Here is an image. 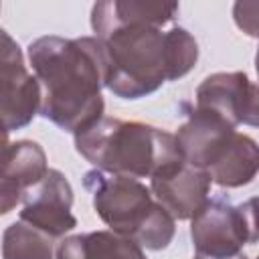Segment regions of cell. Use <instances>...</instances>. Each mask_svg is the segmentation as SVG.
<instances>
[{"label":"cell","instance_id":"1","mask_svg":"<svg viewBox=\"0 0 259 259\" xmlns=\"http://www.w3.org/2000/svg\"><path fill=\"white\" fill-rule=\"evenodd\" d=\"M28 63L40 85V117L69 134L103 117L107 57L99 38L38 36L28 45Z\"/></svg>","mask_w":259,"mask_h":259},{"label":"cell","instance_id":"2","mask_svg":"<svg viewBox=\"0 0 259 259\" xmlns=\"http://www.w3.org/2000/svg\"><path fill=\"white\" fill-rule=\"evenodd\" d=\"M99 40L107 57L105 89L119 99H142L182 79L200 53L196 38L182 26H125Z\"/></svg>","mask_w":259,"mask_h":259},{"label":"cell","instance_id":"3","mask_svg":"<svg viewBox=\"0 0 259 259\" xmlns=\"http://www.w3.org/2000/svg\"><path fill=\"white\" fill-rule=\"evenodd\" d=\"M73 138L77 154L109 174L154 178L184 162L174 134L144 121L103 115Z\"/></svg>","mask_w":259,"mask_h":259},{"label":"cell","instance_id":"4","mask_svg":"<svg viewBox=\"0 0 259 259\" xmlns=\"http://www.w3.org/2000/svg\"><path fill=\"white\" fill-rule=\"evenodd\" d=\"M255 198L233 204L225 196H210L190 219V239L196 255L229 257L243 251V245L257 243Z\"/></svg>","mask_w":259,"mask_h":259},{"label":"cell","instance_id":"5","mask_svg":"<svg viewBox=\"0 0 259 259\" xmlns=\"http://www.w3.org/2000/svg\"><path fill=\"white\" fill-rule=\"evenodd\" d=\"M83 186L91 194V204L97 217L109 231L132 241L156 204L150 188L138 178L93 168L83 174Z\"/></svg>","mask_w":259,"mask_h":259},{"label":"cell","instance_id":"6","mask_svg":"<svg viewBox=\"0 0 259 259\" xmlns=\"http://www.w3.org/2000/svg\"><path fill=\"white\" fill-rule=\"evenodd\" d=\"M40 107V85L28 71L20 45L0 28V121L12 132L26 127Z\"/></svg>","mask_w":259,"mask_h":259},{"label":"cell","instance_id":"7","mask_svg":"<svg viewBox=\"0 0 259 259\" xmlns=\"http://www.w3.org/2000/svg\"><path fill=\"white\" fill-rule=\"evenodd\" d=\"M192 107L208 111L233 127L257 125L259 91L243 71H221L202 79L196 87Z\"/></svg>","mask_w":259,"mask_h":259},{"label":"cell","instance_id":"8","mask_svg":"<svg viewBox=\"0 0 259 259\" xmlns=\"http://www.w3.org/2000/svg\"><path fill=\"white\" fill-rule=\"evenodd\" d=\"M71 182L61 170L49 168L34 186L22 190L20 221L42 231L51 239H63L77 227V219L71 212Z\"/></svg>","mask_w":259,"mask_h":259},{"label":"cell","instance_id":"9","mask_svg":"<svg viewBox=\"0 0 259 259\" xmlns=\"http://www.w3.org/2000/svg\"><path fill=\"white\" fill-rule=\"evenodd\" d=\"M186 121L174 134L182 160L194 168L206 170L223 156L231 144L237 127L229 125L221 117L182 103Z\"/></svg>","mask_w":259,"mask_h":259},{"label":"cell","instance_id":"10","mask_svg":"<svg viewBox=\"0 0 259 259\" xmlns=\"http://www.w3.org/2000/svg\"><path fill=\"white\" fill-rule=\"evenodd\" d=\"M212 180L206 170L194 168L186 162L176 168L150 178V192L174 221H190L202 204L210 198Z\"/></svg>","mask_w":259,"mask_h":259},{"label":"cell","instance_id":"11","mask_svg":"<svg viewBox=\"0 0 259 259\" xmlns=\"http://www.w3.org/2000/svg\"><path fill=\"white\" fill-rule=\"evenodd\" d=\"M178 2H146V0H103L91 8V28L95 38L125 26H158L164 28L178 16Z\"/></svg>","mask_w":259,"mask_h":259},{"label":"cell","instance_id":"12","mask_svg":"<svg viewBox=\"0 0 259 259\" xmlns=\"http://www.w3.org/2000/svg\"><path fill=\"white\" fill-rule=\"evenodd\" d=\"M55 259H148L132 239L113 231L67 235L55 249Z\"/></svg>","mask_w":259,"mask_h":259},{"label":"cell","instance_id":"13","mask_svg":"<svg viewBox=\"0 0 259 259\" xmlns=\"http://www.w3.org/2000/svg\"><path fill=\"white\" fill-rule=\"evenodd\" d=\"M259 168L257 142L241 132H235L223 156L208 168L212 184L221 188H241L255 180Z\"/></svg>","mask_w":259,"mask_h":259},{"label":"cell","instance_id":"14","mask_svg":"<svg viewBox=\"0 0 259 259\" xmlns=\"http://www.w3.org/2000/svg\"><path fill=\"white\" fill-rule=\"evenodd\" d=\"M49 170L47 154L34 140H18L10 144V150L0 166V180L26 190L34 186Z\"/></svg>","mask_w":259,"mask_h":259},{"label":"cell","instance_id":"15","mask_svg":"<svg viewBox=\"0 0 259 259\" xmlns=\"http://www.w3.org/2000/svg\"><path fill=\"white\" fill-rule=\"evenodd\" d=\"M2 259H55L53 239L28 223L16 221L2 233Z\"/></svg>","mask_w":259,"mask_h":259},{"label":"cell","instance_id":"16","mask_svg":"<svg viewBox=\"0 0 259 259\" xmlns=\"http://www.w3.org/2000/svg\"><path fill=\"white\" fill-rule=\"evenodd\" d=\"M257 12H259L257 2H237L233 6V18L237 26L253 38L257 36Z\"/></svg>","mask_w":259,"mask_h":259},{"label":"cell","instance_id":"17","mask_svg":"<svg viewBox=\"0 0 259 259\" xmlns=\"http://www.w3.org/2000/svg\"><path fill=\"white\" fill-rule=\"evenodd\" d=\"M22 202V190L0 180V217L8 214Z\"/></svg>","mask_w":259,"mask_h":259},{"label":"cell","instance_id":"18","mask_svg":"<svg viewBox=\"0 0 259 259\" xmlns=\"http://www.w3.org/2000/svg\"><path fill=\"white\" fill-rule=\"evenodd\" d=\"M10 144H12L10 142V130L0 121V166H2V162L10 150Z\"/></svg>","mask_w":259,"mask_h":259},{"label":"cell","instance_id":"19","mask_svg":"<svg viewBox=\"0 0 259 259\" xmlns=\"http://www.w3.org/2000/svg\"><path fill=\"white\" fill-rule=\"evenodd\" d=\"M192 259H249V257L241 251V253H237V255H229V257H206V255H196V253H194Z\"/></svg>","mask_w":259,"mask_h":259},{"label":"cell","instance_id":"20","mask_svg":"<svg viewBox=\"0 0 259 259\" xmlns=\"http://www.w3.org/2000/svg\"><path fill=\"white\" fill-rule=\"evenodd\" d=\"M0 8H2V6H0Z\"/></svg>","mask_w":259,"mask_h":259}]
</instances>
